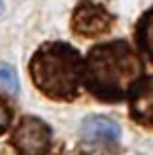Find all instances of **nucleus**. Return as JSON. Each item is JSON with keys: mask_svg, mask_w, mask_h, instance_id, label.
<instances>
[{"mask_svg": "<svg viewBox=\"0 0 153 155\" xmlns=\"http://www.w3.org/2000/svg\"><path fill=\"white\" fill-rule=\"evenodd\" d=\"M141 78V57L125 41L96 45L84 61V84L98 100L116 102L129 98Z\"/></svg>", "mask_w": 153, "mask_h": 155, "instance_id": "1", "label": "nucleus"}, {"mask_svg": "<svg viewBox=\"0 0 153 155\" xmlns=\"http://www.w3.org/2000/svg\"><path fill=\"white\" fill-rule=\"evenodd\" d=\"M31 78L39 92L53 100L76 98L84 82V63L74 47L65 43H47L31 59Z\"/></svg>", "mask_w": 153, "mask_h": 155, "instance_id": "2", "label": "nucleus"}, {"mask_svg": "<svg viewBox=\"0 0 153 155\" xmlns=\"http://www.w3.org/2000/svg\"><path fill=\"white\" fill-rule=\"evenodd\" d=\"M18 155H47L51 149V129L37 116H25L12 133Z\"/></svg>", "mask_w": 153, "mask_h": 155, "instance_id": "3", "label": "nucleus"}, {"mask_svg": "<svg viewBox=\"0 0 153 155\" xmlns=\"http://www.w3.org/2000/svg\"><path fill=\"white\" fill-rule=\"evenodd\" d=\"M72 27L82 37H98V35H104L106 31H110L112 16L102 4L92 2V0H84L78 4L76 12H74Z\"/></svg>", "mask_w": 153, "mask_h": 155, "instance_id": "4", "label": "nucleus"}, {"mask_svg": "<svg viewBox=\"0 0 153 155\" xmlns=\"http://www.w3.org/2000/svg\"><path fill=\"white\" fill-rule=\"evenodd\" d=\"M131 116L143 127L153 129V78L141 80L131 92Z\"/></svg>", "mask_w": 153, "mask_h": 155, "instance_id": "5", "label": "nucleus"}, {"mask_svg": "<svg viewBox=\"0 0 153 155\" xmlns=\"http://www.w3.org/2000/svg\"><path fill=\"white\" fill-rule=\"evenodd\" d=\"M82 137L84 141L98 145H116V141L121 139V127L106 116H92L82 124Z\"/></svg>", "mask_w": 153, "mask_h": 155, "instance_id": "6", "label": "nucleus"}, {"mask_svg": "<svg viewBox=\"0 0 153 155\" xmlns=\"http://www.w3.org/2000/svg\"><path fill=\"white\" fill-rule=\"evenodd\" d=\"M135 39H137V47L153 63V8H149L139 18L137 29H135Z\"/></svg>", "mask_w": 153, "mask_h": 155, "instance_id": "7", "label": "nucleus"}, {"mask_svg": "<svg viewBox=\"0 0 153 155\" xmlns=\"http://www.w3.org/2000/svg\"><path fill=\"white\" fill-rule=\"evenodd\" d=\"M0 88L8 94L18 92V78L16 71L8 65V63H0Z\"/></svg>", "mask_w": 153, "mask_h": 155, "instance_id": "8", "label": "nucleus"}, {"mask_svg": "<svg viewBox=\"0 0 153 155\" xmlns=\"http://www.w3.org/2000/svg\"><path fill=\"white\" fill-rule=\"evenodd\" d=\"M8 120H10V114H8V108L0 102V133L8 127Z\"/></svg>", "mask_w": 153, "mask_h": 155, "instance_id": "9", "label": "nucleus"}, {"mask_svg": "<svg viewBox=\"0 0 153 155\" xmlns=\"http://www.w3.org/2000/svg\"><path fill=\"white\" fill-rule=\"evenodd\" d=\"M2 10H4V4H2V0H0V15H2Z\"/></svg>", "mask_w": 153, "mask_h": 155, "instance_id": "10", "label": "nucleus"}]
</instances>
